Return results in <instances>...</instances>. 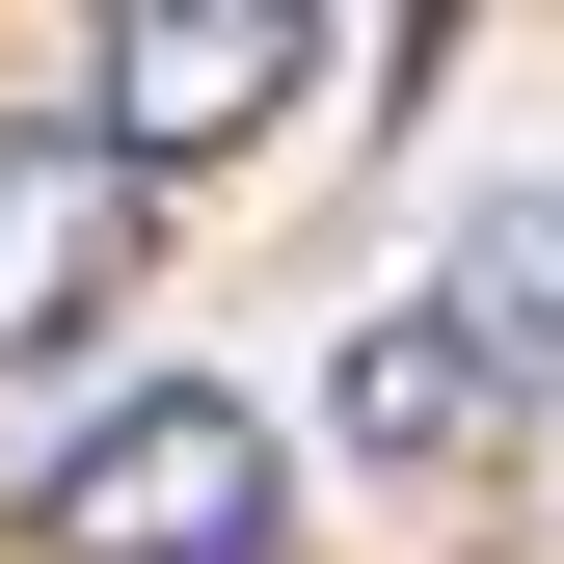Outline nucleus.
<instances>
[{"instance_id":"nucleus-3","label":"nucleus","mask_w":564,"mask_h":564,"mask_svg":"<svg viewBox=\"0 0 564 564\" xmlns=\"http://www.w3.org/2000/svg\"><path fill=\"white\" fill-rule=\"evenodd\" d=\"M108 269H134V188L82 162V134H0V377H28V349H82Z\"/></svg>"},{"instance_id":"nucleus-4","label":"nucleus","mask_w":564,"mask_h":564,"mask_svg":"<svg viewBox=\"0 0 564 564\" xmlns=\"http://www.w3.org/2000/svg\"><path fill=\"white\" fill-rule=\"evenodd\" d=\"M431 323H457V377L511 403V377H564V188H511L457 269H431Z\"/></svg>"},{"instance_id":"nucleus-1","label":"nucleus","mask_w":564,"mask_h":564,"mask_svg":"<svg viewBox=\"0 0 564 564\" xmlns=\"http://www.w3.org/2000/svg\"><path fill=\"white\" fill-rule=\"evenodd\" d=\"M269 511H296V457H269V403H242V377H134L108 431L28 484V538H54V564H269Z\"/></svg>"},{"instance_id":"nucleus-2","label":"nucleus","mask_w":564,"mask_h":564,"mask_svg":"<svg viewBox=\"0 0 564 564\" xmlns=\"http://www.w3.org/2000/svg\"><path fill=\"white\" fill-rule=\"evenodd\" d=\"M323 54H349V28H296V0H134V28L82 54V82H108V108H82V162H108V188H162V162H242V134L296 108Z\"/></svg>"},{"instance_id":"nucleus-5","label":"nucleus","mask_w":564,"mask_h":564,"mask_svg":"<svg viewBox=\"0 0 564 564\" xmlns=\"http://www.w3.org/2000/svg\"><path fill=\"white\" fill-rule=\"evenodd\" d=\"M323 431H349V457H457V431H484L457 323H431V296H377V323H349V377H323Z\"/></svg>"}]
</instances>
